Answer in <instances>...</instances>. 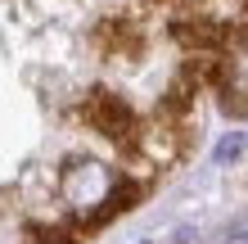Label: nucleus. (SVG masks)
I'll list each match as a JSON object with an SVG mask.
<instances>
[{
	"mask_svg": "<svg viewBox=\"0 0 248 244\" xmlns=\"http://www.w3.org/2000/svg\"><path fill=\"white\" fill-rule=\"evenodd\" d=\"M59 199L72 208V212H81V217H108L113 208L126 199V190H118V181H113V172L104 163H95V159H72L63 167V177H59ZM126 208V204H122Z\"/></svg>",
	"mask_w": 248,
	"mask_h": 244,
	"instance_id": "f257e3e1",
	"label": "nucleus"
},
{
	"mask_svg": "<svg viewBox=\"0 0 248 244\" xmlns=\"http://www.w3.org/2000/svg\"><path fill=\"white\" fill-rule=\"evenodd\" d=\"M86 118H91V122L99 127V131H104V136H122V131H126V109H122L113 95H104V91H99V95L91 99Z\"/></svg>",
	"mask_w": 248,
	"mask_h": 244,
	"instance_id": "f03ea898",
	"label": "nucleus"
},
{
	"mask_svg": "<svg viewBox=\"0 0 248 244\" xmlns=\"http://www.w3.org/2000/svg\"><path fill=\"white\" fill-rule=\"evenodd\" d=\"M140 149L149 154V159H158V163L176 159V140L167 136V127H144V136H140Z\"/></svg>",
	"mask_w": 248,
	"mask_h": 244,
	"instance_id": "7ed1b4c3",
	"label": "nucleus"
},
{
	"mask_svg": "<svg viewBox=\"0 0 248 244\" xmlns=\"http://www.w3.org/2000/svg\"><path fill=\"white\" fill-rule=\"evenodd\" d=\"M181 41H194V46H212L217 32H212V27H181Z\"/></svg>",
	"mask_w": 248,
	"mask_h": 244,
	"instance_id": "20e7f679",
	"label": "nucleus"
},
{
	"mask_svg": "<svg viewBox=\"0 0 248 244\" xmlns=\"http://www.w3.org/2000/svg\"><path fill=\"white\" fill-rule=\"evenodd\" d=\"M239 145H244L239 136H226L221 145H217V163H226V159H235V154H239Z\"/></svg>",
	"mask_w": 248,
	"mask_h": 244,
	"instance_id": "39448f33",
	"label": "nucleus"
}]
</instances>
